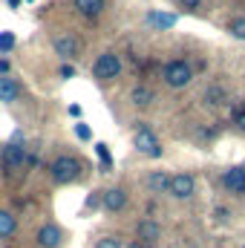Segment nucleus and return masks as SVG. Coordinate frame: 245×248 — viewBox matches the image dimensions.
I'll return each instance as SVG.
<instances>
[{"label": "nucleus", "instance_id": "1", "mask_svg": "<svg viewBox=\"0 0 245 248\" xmlns=\"http://www.w3.org/2000/svg\"><path fill=\"white\" fill-rule=\"evenodd\" d=\"M49 176L58 182V185H69L81 176V162L75 156H58L52 165H49Z\"/></svg>", "mask_w": 245, "mask_h": 248}, {"label": "nucleus", "instance_id": "2", "mask_svg": "<svg viewBox=\"0 0 245 248\" xmlns=\"http://www.w3.org/2000/svg\"><path fill=\"white\" fill-rule=\"evenodd\" d=\"M162 78H165V84H168L170 90H182V87H187V84L193 81V69H190L187 61H168Z\"/></svg>", "mask_w": 245, "mask_h": 248}, {"label": "nucleus", "instance_id": "3", "mask_svg": "<svg viewBox=\"0 0 245 248\" xmlns=\"http://www.w3.org/2000/svg\"><path fill=\"white\" fill-rule=\"evenodd\" d=\"M119 72H122V58L116 52H101L92 63V75L98 81H113V78H119Z\"/></svg>", "mask_w": 245, "mask_h": 248}, {"label": "nucleus", "instance_id": "4", "mask_svg": "<svg viewBox=\"0 0 245 248\" xmlns=\"http://www.w3.org/2000/svg\"><path fill=\"white\" fill-rule=\"evenodd\" d=\"M133 144H136V150H138V153H144L147 159H159V156H162V144H159L156 133H153L150 127H144V124L136 130Z\"/></svg>", "mask_w": 245, "mask_h": 248}, {"label": "nucleus", "instance_id": "5", "mask_svg": "<svg viewBox=\"0 0 245 248\" xmlns=\"http://www.w3.org/2000/svg\"><path fill=\"white\" fill-rule=\"evenodd\" d=\"M168 193L173 199H190L196 193V179L190 173H173L170 176V185H168Z\"/></svg>", "mask_w": 245, "mask_h": 248}, {"label": "nucleus", "instance_id": "6", "mask_svg": "<svg viewBox=\"0 0 245 248\" xmlns=\"http://www.w3.org/2000/svg\"><path fill=\"white\" fill-rule=\"evenodd\" d=\"M26 162H29V156H26V147L23 144H6V150H3V165H6V170H23L26 168Z\"/></svg>", "mask_w": 245, "mask_h": 248}, {"label": "nucleus", "instance_id": "7", "mask_svg": "<svg viewBox=\"0 0 245 248\" xmlns=\"http://www.w3.org/2000/svg\"><path fill=\"white\" fill-rule=\"evenodd\" d=\"M136 237H138V243H144V246L150 248L159 237H162V225H159L156 219H141V222L136 225Z\"/></svg>", "mask_w": 245, "mask_h": 248}, {"label": "nucleus", "instance_id": "8", "mask_svg": "<svg viewBox=\"0 0 245 248\" xmlns=\"http://www.w3.org/2000/svg\"><path fill=\"white\" fill-rule=\"evenodd\" d=\"M61 243H63V231L55 225V222L41 225V231H38V246L41 248H58Z\"/></svg>", "mask_w": 245, "mask_h": 248}, {"label": "nucleus", "instance_id": "9", "mask_svg": "<svg viewBox=\"0 0 245 248\" xmlns=\"http://www.w3.org/2000/svg\"><path fill=\"white\" fill-rule=\"evenodd\" d=\"M101 205H104L110 214L122 211L124 205H127V190H124V187H110V190H104V193H101Z\"/></svg>", "mask_w": 245, "mask_h": 248}, {"label": "nucleus", "instance_id": "10", "mask_svg": "<svg viewBox=\"0 0 245 248\" xmlns=\"http://www.w3.org/2000/svg\"><path fill=\"white\" fill-rule=\"evenodd\" d=\"M222 185L228 187L231 193H245V168H228L222 173Z\"/></svg>", "mask_w": 245, "mask_h": 248}, {"label": "nucleus", "instance_id": "11", "mask_svg": "<svg viewBox=\"0 0 245 248\" xmlns=\"http://www.w3.org/2000/svg\"><path fill=\"white\" fill-rule=\"evenodd\" d=\"M55 52H58L61 58H78L81 44H78L75 35H58V38H55Z\"/></svg>", "mask_w": 245, "mask_h": 248}, {"label": "nucleus", "instance_id": "12", "mask_svg": "<svg viewBox=\"0 0 245 248\" xmlns=\"http://www.w3.org/2000/svg\"><path fill=\"white\" fill-rule=\"evenodd\" d=\"M130 101H133L136 107H150V104L156 101V93H153L150 87L138 84V87H133V93H130Z\"/></svg>", "mask_w": 245, "mask_h": 248}, {"label": "nucleus", "instance_id": "13", "mask_svg": "<svg viewBox=\"0 0 245 248\" xmlns=\"http://www.w3.org/2000/svg\"><path fill=\"white\" fill-rule=\"evenodd\" d=\"M147 23H153L156 29H173V26H176V15H168V12H147Z\"/></svg>", "mask_w": 245, "mask_h": 248}, {"label": "nucleus", "instance_id": "14", "mask_svg": "<svg viewBox=\"0 0 245 248\" xmlns=\"http://www.w3.org/2000/svg\"><path fill=\"white\" fill-rule=\"evenodd\" d=\"M168 185H170V173H165V170H153L150 176H147V187L153 190V193H168Z\"/></svg>", "mask_w": 245, "mask_h": 248}, {"label": "nucleus", "instance_id": "15", "mask_svg": "<svg viewBox=\"0 0 245 248\" xmlns=\"http://www.w3.org/2000/svg\"><path fill=\"white\" fill-rule=\"evenodd\" d=\"M17 95H20V87L15 81H9V78H0V101L12 104V101H17Z\"/></svg>", "mask_w": 245, "mask_h": 248}, {"label": "nucleus", "instance_id": "16", "mask_svg": "<svg viewBox=\"0 0 245 248\" xmlns=\"http://www.w3.org/2000/svg\"><path fill=\"white\" fill-rule=\"evenodd\" d=\"M104 3H107V0H75V9H78L81 15H87V17H95V15L104 12Z\"/></svg>", "mask_w": 245, "mask_h": 248}, {"label": "nucleus", "instance_id": "17", "mask_svg": "<svg viewBox=\"0 0 245 248\" xmlns=\"http://www.w3.org/2000/svg\"><path fill=\"white\" fill-rule=\"evenodd\" d=\"M15 231H17V217L12 211H0V240L12 237Z\"/></svg>", "mask_w": 245, "mask_h": 248}, {"label": "nucleus", "instance_id": "18", "mask_svg": "<svg viewBox=\"0 0 245 248\" xmlns=\"http://www.w3.org/2000/svg\"><path fill=\"white\" fill-rule=\"evenodd\" d=\"M228 32H231L237 41H245V17H234V20L228 23Z\"/></svg>", "mask_w": 245, "mask_h": 248}, {"label": "nucleus", "instance_id": "19", "mask_svg": "<svg viewBox=\"0 0 245 248\" xmlns=\"http://www.w3.org/2000/svg\"><path fill=\"white\" fill-rule=\"evenodd\" d=\"M205 101H208V104H222V101H225V93H222L219 87H208V90H205Z\"/></svg>", "mask_w": 245, "mask_h": 248}, {"label": "nucleus", "instance_id": "20", "mask_svg": "<svg viewBox=\"0 0 245 248\" xmlns=\"http://www.w3.org/2000/svg\"><path fill=\"white\" fill-rule=\"evenodd\" d=\"M95 248H124V243H122V237H101L95 243Z\"/></svg>", "mask_w": 245, "mask_h": 248}, {"label": "nucleus", "instance_id": "21", "mask_svg": "<svg viewBox=\"0 0 245 248\" xmlns=\"http://www.w3.org/2000/svg\"><path fill=\"white\" fill-rule=\"evenodd\" d=\"M15 46V35L12 32H0V52H9Z\"/></svg>", "mask_w": 245, "mask_h": 248}, {"label": "nucleus", "instance_id": "22", "mask_svg": "<svg viewBox=\"0 0 245 248\" xmlns=\"http://www.w3.org/2000/svg\"><path fill=\"white\" fill-rule=\"evenodd\" d=\"M75 136H78V139H84V141H87V139H92V130H90V127H87V124H78V127H75Z\"/></svg>", "mask_w": 245, "mask_h": 248}, {"label": "nucleus", "instance_id": "23", "mask_svg": "<svg viewBox=\"0 0 245 248\" xmlns=\"http://www.w3.org/2000/svg\"><path fill=\"white\" fill-rule=\"evenodd\" d=\"M234 124H237L240 130H245V107H240V110L234 113Z\"/></svg>", "mask_w": 245, "mask_h": 248}, {"label": "nucleus", "instance_id": "24", "mask_svg": "<svg viewBox=\"0 0 245 248\" xmlns=\"http://www.w3.org/2000/svg\"><path fill=\"white\" fill-rule=\"evenodd\" d=\"M95 150H98V156H101V162L110 168V153H107V144H95Z\"/></svg>", "mask_w": 245, "mask_h": 248}, {"label": "nucleus", "instance_id": "25", "mask_svg": "<svg viewBox=\"0 0 245 248\" xmlns=\"http://www.w3.org/2000/svg\"><path fill=\"white\" fill-rule=\"evenodd\" d=\"M179 6H182V9H199L202 0H179Z\"/></svg>", "mask_w": 245, "mask_h": 248}, {"label": "nucleus", "instance_id": "26", "mask_svg": "<svg viewBox=\"0 0 245 248\" xmlns=\"http://www.w3.org/2000/svg\"><path fill=\"white\" fill-rule=\"evenodd\" d=\"M72 75H75L72 63H63V66H61V78H72Z\"/></svg>", "mask_w": 245, "mask_h": 248}, {"label": "nucleus", "instance_id": "27", "mask_svg": "<svg viewBox=\"0 0 245 248\" xmlns=\"http://www.w3.org/2000/svg\"><path fill=\"white\" fill-rule=\"evenodd\" d=\"M98 202H101V196H98V193H92V196H90V199H87V205H90V208H95V205H98Z\"/></svg>", "mask_w": 245, "mask_h": 248}, {"label": "nucleus", "instance_id": "28", "mask_svg": "<svg viewBox=\"0 0 245 248\" xmlns=\"http://www.w3.org/2000/svg\"><path fill=\"white\" fill-rule=\"evenodd\" d=\"M6 69H9V63H6V61H0V72H6Z\"/></svg>", "mask_w": 245, "mask_h": 248}, {"label": "nucleus", "instance_id": "29", "mask_svg": "<svg viewBox=\"0 0 245 248\" xmlns=\"http://www.w3.org/2000/svg\"><path fill=\"white\" fill-rule=\"evenodd\" d=\"M243 248H245V246H243Z\"/></svg>", "mask_w": 245, "mask_h": 248}]
</instances>
